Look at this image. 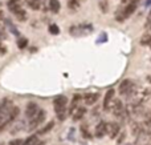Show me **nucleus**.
Returning <instances> with one entry per match:
<instances>
[{
    "label": "nucleus",
    "instance_id": "obj_1",
    "mask_svg": "<svg viewBox=\"0 0 151 145\" xmlns=\"http://www.w3.org/2000/svg\"><path fill=\"white\" fill-rule=\"evenodd\" d=\"M13 108V103L9 99H3L0 101V133L11 124L9 115Z\"/></svg>",
    "mask_w": 151,
    "mask_h": 145
},
{
    "label": "nucleus",
    "instance_id": "obj_2",
    "mask_svg": "<svg viewBox=\"0 0 151 145\" xmlns=\"http://www.w3.org/2000/svg\"><path fill=\"white\" fill-rule=\"evenodd\" d=\"M138 3H139V0H130V1H129L127 4L122 8V9L117 12V20L118 21H123V20H126L127 17H130V16L135 12L137 8H138Z\"/></svg>",
    "mask_w": 151,
    "mask_h": 145
},
{
    "label": "nucleus",
    "instance_id": "obj_3",
    "mask_svg": "<svg viewBox=\"0 0 151 145\" xmlns=\"http://www.w3.org/2000/svg\"><path fill=\"white\" fill-rule=\"evenodd\" d=\"M66 104H68V99H66L65 96H57V97L53 100V107H55V111H56V115H57L58 120L65 119Z\"/></svg>",
    "mask_w": 151,
    "mask_h": 145
},
{
    "label": "nucleus",
    "instance_id": "obj_4",
    "mask_svg": "<svg viewBox=\"0 0 151 145\" xmlns=\"http://www.w3.org/2000/svg\"><path fill=\"white\" fill-rule=\"evenodd\" d=\"M110 111H113V115L119 120H126V117H127V111H126V108L123 107V104H122L121 100L113 101Z\"/></svg>",
    "mask_w": 151,
    "mask_h": 145
},
{
    "label": "nucleus",
    "instance_id": "obj_5",
    "mask_svg": "<svg viewBox=\"0 0 151 145\" xmlns=\"http://www.w3.org/2000/svg\"><path fill=\"white\" fill-rule=\"evenodd\" d=\"M45 116H47L45 111H44V109H40V111L37 112L36 116H33V117L31 119V123H29V125H28V130H33V129H36V128L39 127V125L41 124L42 121H44Z\"/></svg>",
    "mask_w": 151,
    "mask_h": 145
},
{
    "label": "nucleus",
    "instance_id": "obj_6",
    "mask_svg": "<svg viewBox=\"0 0 151 145\" xmlns=\"http://www.w3.org/2000/svg\"><path fill=\"white\" fill-rule=\"evenodd\" d=\"M93 31V27L90 24H81V25H74L70 28V33L74 36H83L86 33H90Z\"/></svg>",
    "mask_w": 151,
    "mask_h": 145
},
{
    "label": "nucleus",
    "instance_id": "obj_7",
    "mask_svg": "<svg viewBox=\"0 0 151 145\" xmlns=\"http://www.w3.org/2000/svg\"><path fill=\"white\" fill-rule=\"evenodd\" d=\"M134 88H135L134 83L131 81L130 79H126V80H123V81L119 84V88H118V91H119V93L122 96H130L131 92L134 91Z\"/></svg>",
    "mask_w": 151,
    "mask_h": 145
},
{
    "label": "nucleus",
    "instance_id": "obj_8",
    "mask_svg": "<svg viewBox=\"0 0 151 145\" xmlns=\"http://www.w3.org/2000/svg\"><path fill=\"white\" fill-rule=\"evenodd\" d=\"M121 128H119V124L117 123H107L106 125V135H109L110 138H115L119 133Z\"/></svg>",
    "mask_w": 151,
    "mask_h": 145
},
{
    "label": "nucleus",
    "instance_id": "obj_9",
    "mask_svg": "<svg viewBox=\"0 0 151 145\" xmlns=\"http://www.w3.org/2000/svg\"><path fill=\"white\" fill-rule=\"evenodd\" d=\"M114 95H115V91L114 89L107 91L106 96H105V100H104V109H105V111H110L111 104H113V101H114Z\"/></svg>",
    "mask_w": 151,
    "mask_h": 145
},
{
    "label": "nucleus",
    "instance_id": "obj_10",
    "mask_svg": "<svg viewBox=\"0 0 151 145\" xmlns=\"http://www.w3.org/2000/svg\"><path fill=\"white\" fill-rule=\"evenodd\" d=\"M39 111H40V108H39V105H37L36 103H28L27 109H25V115H27V117L32 119L33 116H36Z\"/></svg>",
    "mask_w": 151,
    "mask_h": 145
},
{
    "label": "nucleus",
    "instance_id": "obj_11",
    "mask_svg": "<svg viewBox=\"0 0 151 145\" xmlns=\"http://www.w3.org/2000/svg\"><path fill=\"white\" fill-rule=\"evenodd\" d=\"M8 9L12 13H16L17 11L23 9V3L21 0H8Z\"/></svg>",
    "mask_w": 151,
    "mask_h": 145
},
{
    "label": "nucleus",
    "instance_id": "obj_12",
    "mask_svg": "<svg viewBox=\"0 0 151 145\" xmlns=\"http://www.w3.org/2000/svg\"><path fill=\"white\" fill-rule=\"evenodd\" d=\"M106 125H107V123H105V121H99L98 124H97V127H96V137H104L105 135H106Z\"/></svg>",
    "mask_w": 151,
    "mask_h": 145
},
{
    "label": "nucleus",
    "instance_id": "obj_13",
    "mask_svg": "<svg viewBox=\"0 0 151 145\" xmlns=\"http://www.w3.org/2000/svg\"><path fill=\"white\" fill-rule=\"evenodd\" d=\"M98 99H99L98 93H86V95L83 96V101H85L86 105H93V104H96Z\"/></svg>",
    "mask_w": 151,
    "mask_h": 145
},
{
    "label": "nucleus",
    "instance_id": "obj_14",
    "mask_svg": "<svg viewBox=\"0 0 151 145\" xmlns=\"http://www.w3.org/2000/svg\"><path fill=\"white\" fill-rule=\"evenodd\" d=\"M85 113H86V109L82 108V107H78V108L73 112V120L74 121H80V120L85 116Z\"/></svg>",
    "mask_w": 151,
    "mask_h": 145
},
{
    "label": "nucleus",
    "instance_id": "obj_15",
    "mask_svg": "<svg viewBox=\"0 0 151 145\" xmlns=\"http://www.w3.org/2000/svg\"><path fill=\"white\" fill-rule=\"evenodd\" d=\"M42 143L39 140V137H37L36 135L31 136V137H28L25 141L23 143V145H41Z\"/></svg>",
    "mask_w": 151,
    "mask_h": 145
},
{
    "label": "nucleus",
    "instance_id": "obj_16",
    "mask_svg": "<svg viewBox=\"0 0 151 145\" xmlns=\"http://www.w3.org/2000/svg\"><path fill=\"white\" fill-rule=\"evenodd\" d=\"M49 9L53 13H57L60 11V1L58 0H49Z\"/></svg>",
    "mask_w": 151,
    "mask_h": 145
},
{
    "label": "nucleus",
    "instance_id": "obj_17",
    "mask_svg": "<svg viewBox=\"0 0 151 145\" xmlns=\"http://www.w3.org/2000/svg\"><path fill=\"white\" fill-rule=\"evenodd\" d=\"M53 127H55V123L53 121H50V123H48L47 125H45L44 128H41L40 129V132H39V135H47L48 132H50V130L53 129Z\"/></svg>",
    "mask_w": 151,
    "mask_h": 145
},
{
    "label": "nucleus",
    "instance_id": "obj_18",
    "mask_svg": "<svg viewBox=\"0 0 151 145\" xmlns=\"http://www.w3.org/2000/svg\"><path fill=\"white\" fill-rule=\"evenodd\" d=\"M80 101H81V96L80 95H76L74 99H73V101H72V105H70V112H72V113H73L76 109L78 108L77 105H78V103H80Z\"/></svg>",
    "mask_w": 151,
    "mask_h": 145
},
{
    "label": "nucleus",
    "instance_id": "obj_19",
    "mask_svg": "<svg viewBox=\"0 0 151 145\" xmlns=\"http://www.w3.org/2000/svg\"><path fill=\"white\" fill-rule=\"evenodd\" d=\"M141 44H143V45H151V31L147 32L145 36H142Z\"/></svg>",
    "mask_w": 151,
    "mask_h": 145
},
{
    "label": "nucleus",
    "instance_id": "obj_20",
    "mask_svg": "<svg viewBox=\"0 0 151 145\" xmlns=\"http://www.w3.org/2000/svg\"><path fill=\"white\" fill-rule=\"evenodd\" d=\"M13 15L16 16V19L17 20H20V21H24V20H27V12L24 9H20V11H17L16 13H13Z\"/></svg>",
    "mask_w": 151,
    "mask_h": 145
},
{
    "label": "nucleus",
    "instance_id": "obj_21",
    "mask_svg": "<svg viewBox=\"0 0 151 145\" xmlns=\"http://www.w3.org/2000/svg\"><path fill=\"white\" fill-rule=\"evenodd\" d=\"M41 0H28V5L32 8V9H39L41 7Z\"/></svg>",
    "mask_w": 151,
    "mask_h": 145
},
{
    "label": "nucleus",
    "instance_id": "obj_22",
    "mask_svg": "<svg viewBox=\"0 0 151 145\" xmlns=\"http://www.w3.org/2000/svg\"><path fill=\"white\" fill-rule=\"evenodd\" d=\"M68 7L70 9H77L80 7V0H68Z\"/></svg>",
    "mask_w": 151,
    "mask_h": 145
},
{
    "label": "nucleus",
    "instance_id": "obj_23",
    "mask_svg": "<svg viewBox=\"0 0 151 145\" xmlns=\"http://www.w3.org/2000/svg\"><path fill=\"white\" fill-rule=\"evenodd\" d=\"M17 45H19V48H20V49H23V48H25L27 45H28V40H27L25 37H20V39H19V41H17Z\"/></svg>",
    "mask_w": 151,
    "mask_h": 145
},
{
    "label": "nucleus",
    "instance_id": "obj_24",
    "mask_svg": "<svg viewBox=\"0 0 151 145\" xmlns=\"http://www.w3.org/2000/svg\"><path fill=\"white\" fill-rule=\"evenodd\" d=\"M145 125L146 127H151V111L145 113Z\"/></svg>",
    "mask_w": 151,
    "mask_h": 145
},
{
    "label": "nucleus",
    "instance_id": "obj_25",
    "mask_svg": "<svg viewBox=\"0 0 151 145\" xmlns=\"http://www.w3.org/2000/svg\"><path fill=\"white\" fill-rule=\"evenodd\" d=\"M49 32L52 35H58L60 33V29H58V27L56 24H52V25H49Z\"/></svg>",
    "mask_w": 151,
    "mask_h": 145
},
{
    "label": "nucleus",
    "instance_id": "obj_26",
    "mask_svg": "<svg viewBox=\"0 0 151 145\" xmlns=\"http://www.w3.org/2000/svg\"><path fill=\"white\" fill-rule=\"evenodd\" d=\"M5 24H7V25H8V28L11 29V32H13V33H15V35H19V33H17V31H16V28H15V25H13V24L11 23L9 20H5Z\"/></svg>",
    "mask_w": 151,
    "mask_h": 145
},
{
    "label": "nucleus",
    "instance_id": "obj_27",
    "mask_svg": "<svg viewBox=\"0 0 151 145\" xmlns=\"http://www.w3.org/2000/svg\"><path fill=\"white\" fill-rule=\"evenodd\" d=\"M99 7H101L102 12H106L107 11V1L106 0H99Z\"/></svg>",
    "mask_w": 151,
    "mask_h": 145
},
{
    "label": "nucleus",
    "instance_id": "obj_28",
    "mask_svg": "<svg viewBox=\"0 0 151 145\" xmlns=\"http://www.w3.org/2000/svg\"><path fill=\"white\" fill-rule=\"evenodd\" d=\"M23 128H24V121H21V123H17V125H16V127L13 128V129H12V132H11V133H16V132H17L19 129H23Z\"/></svg>",
    "mask_w": 151,
    "mask_h": 145
},
{
    "label": "nucleus",
    "instance_id": "obj_29",
    "mask_svg": "<svg viewBox=\"0 0 151 145\" xmlns=\"http://www.w3.org/2000/svg\"><path fill=\"white\" fill-rule=\"evenodd\" d=\"M9 145H23V141L21 140H13V141H11Z\"/></svg>",
    "mask_w": 151,
    "mask_h": 145
},
{
    "label": "nucleus",
    "instance_id": "obj_30",
    "mask_svg": "<svg viewBox=\"0 0 151 145\" xmlns=\"http://www.w3.org/2000/svg\"><path fill=\"white\" fill-rule=\"evenodd\" d=\"M146 28H149L151 31V17L150 16H149V19H147V21H146Z\"/></svg>",
    "mask_w": 151,
    "mask_h": 145
},
{
    "label": "nucleus",
    "instance_id": "obj_31",
    "mask_svg": "<svg viewBox=\"0 0 151 145\" xmlns=\"http://www.w3.org/2000/svg\"><path fill=\"white\" fill-rule=\"evenodd\" d=\"M0 53H1V55H3V53H5V48L3 47L1 44H0Z\"/></svg>",
    "mask_w": 151,
    "mask_h": 145
},
{
    "label": "nucleus",
    "instance_id": "obj_32",
    "mask_svg": "<svg viewBox=\"0 0 151 145\" xmlns=\"http://www.w3.org/2000/svg\"><path fill=\"white\" fill-rule=\"evenodd\" d=\"M4 39H5V35L1 31H0V40H4Z\"/></svg>",
    "mask_w": 151,
    "mask_h": 145
},
{
    "label": "nucleus",
    "instance_id": "obj_33",
    "mask_svg": "<svg viewBox=\"0 0 151 145\" xmlns=\"http://www.w3.org/2000/svg\"><path fill=\"white\" fill-rule=\"evenodd\" d=\"M147 80H149V81L151 83V76H147Z\"/></svg>",
    "mask_w": 151,
    "mask_h": 145
},
{
    "label": "nucleus",
    "instance_id": "obj_34",
    "mask_svg": "<svg viewBox=\"0 0 151 145\" xmlns=\"http://www.w3.org/2000/svg\"><path fill=\"white\" fill-rule=\"evenodd\" d=\"M150 17H151V11H150Z\"/></svg>",
    "mask_w": 151,
    "mask_h": 145
},
{
    "label": "nucleus",
    "instance_id": "obj_35",
    "mask_svg": "<svg viewBox=\"0 0 151 145\" xmlns=\"http://www.w3.org/2000/svg\"><path fill=\"white\" fill-rule=\"evenodd\" d=\"M145 145H151V144H145Z\"/></svg>",
    "mask_w": 151,
    "mask_h": 145
},
{
    "label": "nucleus",
    "instance_id": "obj_36",
    "mask_svg": "<svg viewBox=\"0 0 151 145\" xmlns=\"http://www.w3.org/2000/svg\"><path fill=\"white\" fill-rule=\"evenodd\" d=\"M126 1H130V0H126Z\"/></svg>",
    "mask_w": 151,
    "mask_h": 145
},
{
    "label": "nucleus",
    "instance_id": "obj_37",
    "mask_svg": "<svg viewBox=\"0 0 151 145\" xmlns=\"http://www.w3.org/2000/svg\"><path fill=\"white\" fill-rule=\"evenodd\" d=\"M150 48H151V45H150Z\"/></svg>",
    "mask_w": 151,
    "mask_h": 145
}]
</instances>
